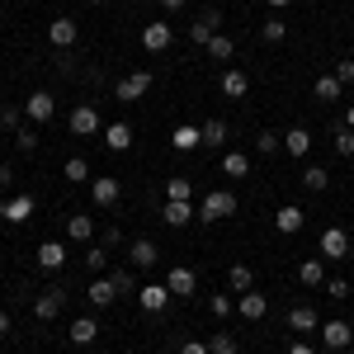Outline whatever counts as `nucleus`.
Listing matches in <instances>:
<instances>
[{
  "label": "nucleus",
  "mask_w": 354,
  "mask_h": 354,
  "mask_svg": "<svg viewBox=\"0 0 354 354\" xmlns=\"http://www.w3.org/2000/svg\"><path fill=\"white\" fill-rule=\"evenodd\" d=\"M232 213H236V194L232 189H213V194H203V203H198V218L203 222H222Z\"/></svg>",
  "instance_id": "1"
},
{
  "label": "nucleus",
  "mask_w": 354,
  "mask_h": 354,
  "mask_svg": "<svg viewBox=\"0 0 354 354\" xmlns=\"http://www.w3.org/2000/svg\"><path fill=\"white\" fill-rule=\"evenodd\" d=\"M147 90H151V71H128L123 81L113 85V95H118L123 104H133V100H142Z\"/></svg>",
  "instance_id": "2"
},
{
  "label": "nucleus",
  "mask_w": 354,
  "mask_h": 354,
  "mask_svg": "<svg viewBox=\"0 0 354 354\" xmlns=\"http://www.w3.org/2000/svg\"><path fill=\"white\" fill-rule=\"evenodd\" d=\"M322 260H350V232L345 227H326L322 232Z\"/></svg>",
  "instance_id": "3"
},
{
  "label": "nucleus",
  "mask_w": 354,
  "mask_h": 354,
  "mask_svg": "<svg viewBox=\"0 0 354 354\" xmlns=\"http://www.w3.org/2000/svg\"><path fill=\"white\" fill-rule=\"evenodd\" d=\"M66 123H71V133H76V137H95L100 128H104V123H100V109H95V104H76Z\"/></svg>",
  "instance_id": "4"
},
{
  "label": "nucleus",
  "mask_w": 354,
  "mask_h": 354,
  "mask_svg": "<svg viewBox=\"0 0 354 354\" xmlns=\"http://www.w3.org/2000/svg\"><path fill=\"white\" fill-rule=\"evenodd\" d=\"M322 345H326V350H350L354 345V326L340 322V317H335V322H322Z\"/></svg>",
  "instance_id": "5"
},
{
  "label": "nucleus",
  "mask_w": 354,
  "mask_h": 354,
  "mask_svg": "<svg viewBox=\"0 0 354 354\" xmlns=\"http://www.w3.org/2000/svg\"><path fill=\"white\" fill-rule=\"evenodd\" d=\"M170 43H175V28L165 24V19H156V24L142 28V48H147V53H165Z\"/></svg>",
  "instance_id": "6"
},
{
  "label": "nucleus",
  "mask_w": 354,
  "mask_h": 354,
  "mask_svg": "<svg viewBox=\"0 0 354 354\" xmlns=\"http://www.w3.org/2000/svg\"><path fill=\"white\" fill-rule=\"evenodd\" d=\"M156 260H161V250H156V241H147V236H137V241L128 245V265H133V270H151Z\"/></svg>",
  "instance_id": "7"
},
{
  "label": "nucleus",
  "mask_w": 354,
  "mask_h": 354,
  "mask_svg": "<svg viewBox=\"0 0 354 354\" xmlns=\"http://www.w3.org/2000/svg\"><path fill=\"white\" fill-rule=\"evenodd\" d=\"M76 38H81V28H76V19H66V15L48 24V43L53 48H76Z\"/></svg>",
  "instance_id": "8"
},
{
  "label": "nucleus",
  "mask_w": 354,
  "mask_h": 354,
  "mask_svg": "<svg viewBox=\"0 0 354 354\" xmlns=\"http://www.w3.org/2000/svg\"><path fill=\"white\" fill-rule=\"evenodd\" d=\"M118 194H123V185H118L113 175H100V180H90V198H95L100 208H113V203H118Z\"/></svg>",
  "instance_id": "9"
},
{
  "label": "nucleus",
  "mask_w": 354,
  "mask_h": 354,
  "mask_svg": "<svg viewBox=\"0 0 354 354\" xmlns=\"http://www.w3.org/2000/svg\"><path fill=\"white\" fill-rule=\"evenodd\" d=\"M62 302H66V293H62V288H48V293H38V298H33V317H38V322H57Z\"/></svg>",
  "instance_id": "10"
},
{
  "label": "nucleus",
  "mask_w": 354,
  "mask_h": 354,
  "mask_svg": "<svg viewBox=\"0 0 354 354\" xmlns=\"http://www.w3.org/2000/svg\"><path fill=\"white\" fill-rule=\"evenodd\" d=\"M24 118H33V123H53V95L48 90H33L24 100Z\"/></svg>",
  "instance_id": "11"
},
{
  "label": "nucleus",
  "mask_w": 354,
  "mask_h": 354,
  "mask_svg": "<svg viewBox=\"0 0 354 354\" xmlns=\"http://www.w3.org/2000/svg\"><path fill=\"white\" fill-rule=\"evenodd\" d=\"M302 222H307V213H302L298 203H283V208L274 213V227H279L283 236H298V232H302Z\"/></svg>",
  "instance_id": "12"
},
{
  "label": "nucleus",
  "mask_w": 354,
  "mask_h": 354,
  "mask_svg": "<svg viewBox=\"0 0 354 354\" xmlns=\"http://www.w3.org/2000/svg\"><path fill=\"white\" fill-rule=\"evenodd\" d=\"M165 288H170V298H189L194 288H198V279H194V270H185V265H180V270L165 274Z\"/></svg>",
  "instance_id": "13"
},
{
  "label": "nucleus",
  "mask_w": 354,
  "mask_h": 354,
  "mask_svg": "<svg viewBox=\"0 0 354 354\" xmlns=\"http://www.w3.org/2000/svg\"><path fill=\"white\" fill-rule=\"evenodd\" d=\"M62 265H66V245H62V241H43V245H38V270L57 274Z\"/></svg>",
  "instance_id": "14"
},
{
  "label": "nucleus",
  "mask_w": 354,
  "mask_h": 354,
  "mask_svg": "<svg viewBox=\"0 0 354 354\" xmlns=\"http://www.w3.org/2000/svg\"><path fill=\"white\" fill-rule=\"evenodd\" d=\"M137 302H142V312H165L170 288H165V283H147V288H137Z\"/></svg>",
  "instance_id": "15"
},
{
  "label": "nucleus",
  "mask_w": 354,
  "mask_h": 354,
  "mask_svg": "<svg viewBox=\"0 0 354 354\" xmlns=\"http://www.w3.org/2000/svg\"><path fill=\"white\" fill-rule=\"evenodd\" d=\"M66 335H71V345H95V340H100V322H95V317H76Z\"/></svg>",
  "instance_id": "16"
},
{
  "label": "nucleus",
  "mask_w": 354,
  "mask_h": 354,
  "mask_svg": "<svg viewBox=\"0 0 354 354\" xmlns=\"http://www.w3.org/2000/svg\"><path fill=\"white\" fill-rule=\"evenodd\" d=\"M245 90H250V76H245V71H236V66L222 71V95H227V100H245Z\"/></svg>",
  "instance_id": "17"
},
{
  "label": "nucleus",
  "mask_w": 354,
  "mask_h": 354,
  "mask_svg": "<svg viewBox=\"0 0 354 354\" xmlns=\"http://www.w3.org/2000/svg\"><path fill=\"white\" fill-rule=\"evenodd\" d=\"M90 307H109L113 298H118V288H113V279H90Z\"/></svg>",
  "instance_id": "18"
},
{
  "label": "nucleus",
  "mask_w": 354,
  "mask_h": 354,
  "mask_svg": "<svg viewBox=\"0 0 354 354\" xmlns=\"http://www.w3.org/2000/svg\"><path fill=\"white\" fill-rule=\"evenodd\" d=\"M236 307H241V317H245V322H260V317L270 312L265 293H255V288H250V293H241V302H236Z\"/></svg>",
  "instance_id": "19"
},
{
  "label": "nucleus",
  "mask_w": 354,
  "mask_h": 354,
  "mask_svg": "<svg viewBox=\"0 0 354 354\" xmlns=\"http://www.w3.org/2000/svg\"><path fill=\"white\" fill-rule=\"evenodd\" d=\"M283 151H288V156H307V151H312V133H307V128H288V133H283Z\"/></svg>",
  "instance_id": "20"
},
{
  "label": "nucleus",
  "mask_w": 354,
  "mask_h": 354,
  "mask_svg": "<svg viewBox=\"0 0 354 354\" xmlns=\"http://www.w3.org/2000/svg\"><path fill=\"white\" fill-rule=\"evenodd\" d=\"M170 147H175V151H194V147H203V133H198L194 123H185V128L170 133Z\"/></svg>",
  "instance_id": "21"
},
{
  "label": "nucleus",
  "mask_w": 354,
  "mask_h": 354,
  "mask_svg": "<svg viewBox=\"0 0 354 354\" xmlns=\"http://www.w3.org/2000/svg\"><path fill=\"white\" fill-rule=\"evenodd\" d=\"M198 218L189 203H175V198H165V227H189V222Z\"/></svg>",
  "instance_id": "22"
},
{
  "label": "nucleus",
  "mask_w": 354,
  "mask_h": 354,
  "mask_svg": "<svg viewBox=\"0 0 354 354\" xmlns=\"http://www.w3.org/2000/svg\"><path fill=\"white\" fill-rule=\"evenodd\" d=\"M340 90H345V85L335 81V71H330V76H317V85H312V95H317L322 104H335V100H340Z\"/></svg>",
  "instance_id": "23"
},
{
  "label": "nucleus",
  "mask_w": 354,
  "mask_h": 354,
  "mask_svg": "<svg viewBox=\"0 0 354 354\" xmlns=\"http://www.w3.org/2000/svg\"><path fill=\"white\" fill-rule=\"evenodd\" d=\"M104 142H109V151H128L133 147V128L128 123H109L104 128Z\"/></svg>",
  "instance_id": "24"
},
{
  "label": "nucleus",
  "mask_w": 354,
  "mask_h": 354,
  "mask_svg": "<svg viewBox=\"0 0 354 354\" xmlns=\"http://www.w3.org/2000/svg\"><path fill=\"white\" fill-rule=\"evenodd\" d=\"M66 236H71V241H90V236H95V218L71 213V218H66Z\"/></svg>",
  "instance_id": "25"
},
{
  "label": "nucleus",
  "mask_w": 354,
  "mask_h": 354,
  "mask_svg": "<svg viewBox=\"0 0 354 354\" xmlns=\"http://www.w3.org/2000/svg\"><path fill=\"white\" fill-rule=\"evenodd\" d=\"M288 330H317V307L298 302V307L288 312Z\"/></svg>",
  "instance_id": "26"
},
{
  "label": "nucleus",
  "mask_w": 354,
  "mask_h": 354,
  "mask_svg": "<svg viewBox=\"0 0 354 354\" xmlns=\"http://www.w3.org/2000/svg\"><path fill=\"white\" fill-rule=\"evenodd\" d=\"M28 213H33V198H28V194H15V198L5 203V218L15 222V227H19V222H28Z\"/></svg>",
  "instance_id": "27"
},
{
  "label": "nucleus",
  "mask_w": 354,
  "mask_h": 354,
  "mask_svg": "<svg viewBox=\"0 0 354 354\" xmlns=\"http://www.w3.org/2000/svg\"><path fill=\"white\" fill-rule=\"evenodd\" d=\"M222 170H227L232 180H245V175H250V156H245V151H227V156H222Z\"/></svg>",
  "instance_id": "28"
},
{
  "label": "nucleus",
  "mask_w": 354,
  "mask_h": 354,
  "mask_svg": "<svg viewBox=\"0 0 354 354\" xmlns=\"http://www.w3.org/2000/svg\"><path fill=\"white\" fill-rule=\"evenodd\" d=\"M298 279L307 283V288H317V283H326V265H322V260H302V265H298Z\"/></svg>",
  "instance_id": "29"
},
{
  "label": "nucleus",
  "mask_w": 354,
  "mask_h": 354,
  "mask_svg": "<svg viewBox=\"0 0 354 354\" xmlns=\"http://www.w3.org/2000/svg\"><path fill=\"white\" fill-rule=\"evenodd\" d=\"M227 283H232L236 293H250V288H255V274H250V265H232V270H227Z\"/></svg>",
  "instance_id": "30"
},
{
  "label": "nucleus",
  "mask_w": 354,
  "mask_h": 354,
  "mask_svg": "<svg viewBox=\"0 0 354 354\" xmlns=\"http://www.w3.org/2000/svg\"><path fill=\"white\" fill-rule=\"evenodd\" d=\"M232 53H236V43H232L227 33H213V38H208V57H213V62H227Z\"/></svg>",
  "instance_id": "31"
},
{
  "label": "nucleus",
  "mask_w": 354,
  "mask_h": 354,
  "mask_svg": "<svg viewBox=\"0 0 354 354\" xmlns=\"http://www.w3.org/2000/svg\"><path fill=\"white\" fill-rule=\"evenodd\" d=\"M198 133H203V147H222V142H227V123H222V118H208Z\"/></svg>",
  "instance_id": "32"
},
{
  "label": "nucleus",
  "mask_w": 354,
  "mask_h": 354,
  "mask_svg": "<svg viewBox=\"0 0 354 354\" xmlns=\"http://www.w3.org/2000/svg\"><path fill=\"white\" fill-rule=\"evenodd\" d=\"M62 175L76 180V185H90V161H85V156H71V161L62 165Z\"/></svg>",
  "instance_id": "33"
},
{
  "label": "nucleus",
  "mask_w": 354,
  "mask_h": 354,
  "mask_svg": "<svg viewBox=\"0 0 354 354\" xmlns=\"http://www.w3.org/2000/svg\"><path fill=\"white\" fill-rule=\"evenodd\" d=\"M260 38H265V43H283V38H288V24L274 15V19H265V24H260Z\"/></svg>",
  "instance_id": "34"
},
{
  "label": "nucleus",
  "mask_w": 354,
  "mask_h": 354,
  "mask_svg": "<svg viewBox=\"0 0 354 354\" xmlns=\"http://www.w3.org/2000/svg\"><path fill=\"white\" fill-rule=\"evenodd\" d=\"M302 185H307V189H312V194H322V189H326V185H330V175H326V170H322V165H307V170H302Z\"/></svg>",
  "instance_id": "35"
},
{
  "label": "nucleus",
  "mask_w": 354,
  "mask_h": 354,
  "mask_svg": "<svg viewBox=\"0 0 354 354\" xmlns=\"http://www.w3.org/2000/svg\"><path fill=\"white\" fill-rule=\"evenodd\" d=\"M0 128H24V104H0Z\"/></svg>",
  "instance_id": "36"
},
{
  "label": "nucleus",
  "mask_w": 354,
  "mask_h": 354,
  "mask_svg": "<svg viewBox=\"0 0 354 354\" xmlns=\"http://www.w3.org/2000/svg\"><path fill=\"white\" fill-rule=\"evenodd\" d=\"M165 198H175V203H189V198H194V185H189V180H165Z\"/></svg>",
  "instance_id": "37"
},
{
  "label": "nucleus",
  "mask_w": 354,
  "mask_h": 354,
  "mask_svg": "<svg viewBox=\"0 0 354 354\" xmlns=\"http://www.w3.org/2000/svg\"><path fill=\"white\" fill-rule=\"evenodd\" d=\"M330 142H335V156H345V161H350V156H354V133H350V128H345V123L335 128V137H330Z\"/></svg>",
  "instance_id": "38"
},
{
  "label": "nucleus",
  "mask_w": 354,
  "mask_h": 354,
  "mask_svg": "<svg viewBox=\"0 0 354 354\" xmlns=\"http://www.w3.org/2000/svg\"><path fill=\"white\" fill-rule=\"evenodd\" d=\"M208 350L213 354H236V335H232V330H218V335L208 340Z\"/></svg>",
  "instance_id": "39"
},
{
  "label": "nucleus",
  "mask_w": 354,
  "mask_h": 354,
  "mask_svg": "<svg viewBox=\"0 0 354 354\" xmlns=\"http://www.w3.org/2000/svg\"><path fill=\"white\" fill-rule=\"evenodd\" d=\"M109 279H113V288H118V293H137V279H133V270H113Z\"/></svg>",
  "instance_id": "40"
},
{
  "label": "nucleus",
  "mask_w": 354,
  "mask_h": 354,
  "mask_svg": "<svg viewBox=\"0 0 354 354\" xmlns=\"http://www.w3.org/2000/svg\"><path fill=\"white\" fill-rule=\"evenodd\" d=\"M279 142H283L279 133H260V137H255V151H260V156H274V151H279Z\"/></svg>",
  "instance_id": "41"
},
{
  "label": "nucleus",
  "mask_w": 354,
  "mask_h": 354,
  "mask_svg": "<svg viewBox=\"0 0 354 354\" xmlns=\"http://www.w3.org/2000/svg\"><path fill=\"white\" fill-rule=\"evenodd\" d=\"M208 307H213V317H232V312H236V302L227 298V293H213V298H208Z\"/></svg>",
  "instance_id": "42"
},
{
  "label": "nucleus",
  "mask_w": 354,
  "mask_h": 354,
  "mask_svg": "<svg viewBox=\"0 0 354 354\" xmlns=\"http://www.w3.org/2000/svg\"><path fill=\"white\" fill-rule=\"evenodd\" d=\"M198 24L208 28V33H218V28H222V10H218V5H208V10L198 15Z\"/></svg>",
  "instance_id": "43"
},
{
  "label": "nucleus",
  "mask_w": 354,
  "mask_h": 354,
  "mask_svg": "<svg viewBox=\"0 0 354 354\" xmlns=\"http://www.w3.org/2000/svg\"><path fill=\"white\" fill-rule=\"evenodd\" d=\"M15 147H19V151H33V147H38V133H33V128H19V133H15Z\"/></svg>",
  "instance_id": "44"
},
{
  "label": "nucleus",
  "mask_w": 354,
  "mask_h": 354,
  "mask_svg": "<svg viewBox=\"0 0 354 354\" xmlns=\"http://www.w3.org/2000/svg\"><path fill=\"white\" fill-rule=\"evenodd\" d=\"M104 260H109V255H104L100 245H90V250H85V265H90V270H104Z\"/></svg>",
  "instance_id": "45"
},
{
  "label": "nucleus",
  "mask_w": 354,
  "mask_h": 354,
  "mask_svg": "<svg viewBox=\"0 0 354 354\" xmlns=\"http://www.w3.org/2000/svg\"><path fill=\"white\" fill-rule=\"evenodd\" d=\"M335 81H340V85H354V62H340V66H335Z\"/></svg>",
  "instance_id": "46"
},
{
  "label": "nucleus",
  "mask_w": 354,
  "mask_h": 354,
  "mask_svg": "<svg viewBox=\"0 0 354 354\" xmlns=\"http://www.w3.org/2000/svg\"><path fill=\"white\" fill-rule=\"evenodd\" d=\"M326 293H330V298H350V283H345V279H330Z\"/></svg>",
  "instance_id": "47"
},
{
  "label": "nucleus",
  "mask_w": 354,
  "mask_h": 354,
  "mask_svg": "<svg viewBox=\"0 0 354 354\" xmlns=\"http://www.w3.org/2000/svg\"><path fill=\"white\" fill-rule=\"evenodd\" d=\"M180 354H213V350H208L203 340H185V345H180Z\"/></svg>",
  "instance_id": "48"
},
{
  "label": "nucleus",
  "mask_w": 354,
  "mask_h": 354,
  "mask_svg": "<svg viewBox=\"0 0 354 354\" xmlns=\"http://www.w3.org/2000/svg\"><path fill=\"white\" fill-rule=\"evenodd\" d=\"M185 5H189V0H161V10H165V15H175V10H185Z\"/></svg>",
  "instance_id": "49"
},
{
  "label": "nucleus",
  "mask_w": 354,
  "mask_h": 354,
  "mask_svg": "<svg viewBox=\"0 0 354 354\" xmlns=\"http://www.w3.org/2000/svg\"><path fill=\"white\" fill-rule=\"evenodd\" d=\"M0 335H10V312H0Z\"/></svg>",
  "instance_id": "50"
},
{
  "label": "nucleus",
  "mask_w": 354,
  "mask_h": 354,
  "mask_svg": "<svg viewBox=\"0 0 354 354\" xmlns=\"http://www.w3.org/2000/svg\"><path fill=\"white\" fill-rule=\"evenodd\" d=\"M288 354H312V345H288Z\"/></svg>",
  "instance_id": "51"
},
{
  "label": "nucleus",
  "mask_w": 354,
  "mask_h": 354,
  "mask_svg": "<svg viewBox=\"0 0 354 354\" xmlns=\"http://www.w3.org/2000/svg\"><path fill=\"white\" fill-rule=\"evenodd\" d=\"M10 180H15V175H10V165H0V185H10Z\"/></svg>",
  "instance_id": "52"
},
{
  "label": "nucleus",
  "mask_w": 354,
  "mask_h": 354,
  "mask_svg": "<svg viewBox=\"0 0 354 354\" xmlns=\"http://www.w3.org/2000/svg\"><path fill=\"white\" fill-rule=\"evenodd\" d=\"M345 128H350V133H354V104H350V109H345Z\"/></svg>",
  "instance_id": "53"
},
{
  "label": "nucleus",
  "mask_w": 354,
  "mask_h": 354,
  "mask_svg": "<svg viewBox=\"0 0 354 354\" xmlns=\"http://www.w3.org/2000/svg\"><path fill=\"white\" fill-rule=\"evenodd\" d=\"M283 5H288V0H270V10H283Z\"/></svg>",
  "instance_id": "54"
},
{
  "label": "nucleus",
  "mask_w": 354,
  "mask_h": 354,
  "mask_svg": "<svg viewBox=\"0 0 354 354\" xmlns=\"http://www.w3.org/2000/svg\"><path fill=\"white\" fill-rule=\"evenodd\" d=\"M95 5H109V0H95Z\"/></svg>",
  "instance_id": "55"
}]
</instances>
